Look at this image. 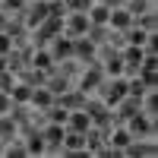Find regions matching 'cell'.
<instances>
[{"mask_svg": "<svg viewBox=\"0 0 158 158\" xmlns=\"http://www.w3.org/2000/svg\"><path fill=\"white\" fill-rule=\"evenodd\" d=\"M29 67L44 70V73H54V70H57V63H54V57H51V51H48V48H38V44H35V51H32V63H29Z\"/></svg>", "mask_w": 158, "mask_h": 158, "instance_id": "d6986e66", "label": "cell"}, {"mask_svg": "<svg viewBox=\"0 0 158 158\" xmlns=\"http://www.w3.org/2000/svg\"><path fill=\"white\" fill-rule=\"evenodd\" d=\"M6 22H10V16H6V13H3V10H0V32H3V29H6Z\"/></svg>", "mask_w": 158, "mask_h": 158, "instance_id": "d590c367", "label": "cell"}, {"mask_svg": "<svg viewBox=\"0 0 158 158\" xmlns=\"http://www.w3.org/2000/svg\"><path fill=\"white\" fill-rule=\"evenodd\" d=\"M57 35H63V16H48L38 29L32 32V44H38V48H48L51 41H54Z\"/></svg>", "mask_w": 158, "mask_h": 158, "instance_id": "3957f363", "label": "cell"}, {"mask_svg": "<svg viewBox=\"0 0 158 158\" xmlns=\"http://www.w3.org/2000/svg\"><path fill=\"white\" fill-rule=\"evenodd\" d=\"M158 155V139H133L123 149V158H155Z\"/></svg>", "mask_w": 158, "mask_h": 158, "instance_id": "9c48e42d", "label": "cell"}, {"mask_svg": "<svg viewBox=\"0 0 158 158\" xmlns=\"http://www.w3.org/2000/svg\"><path fill=\"white\" fill-rule=\"evenodd\" d=\"M127 29H133V16L127 13V6H114L111 19H108V32L111 35H123Z\"/></svg>", "mask_w": 158, "mask_h": 158, "instance_id": "8fae6325", "label": "cell"}, {"mask_svg": "<svg viewBox=\"0 0 158 158\" xmlns=\"http://www.w3.org/2000/svg\"><path fill=\"white\" fill-rule=\"evenodd\" d=\"M3 70H10V57H0V73Z\"/></svg>", "mask_w": 158, "mask_h": 158, "instance_id": "8d00e7d4", "label": "cell"}, {"mask_svg": "<svg viewBox=\"0 0 158 158\" xmlns=\"http://www.w3.org/2000/svg\"><path fill=\"white\" fill-rule=\"evenodd\" d=\"M130 142H133V133H130V130L123 127V123H111L108 127V136H104V146H111L117 155L123 158V149L130 146Z\"/></svg>", "mask_w": 158, "mask_h": 158, "instance_id": "52a82bcc", "label": "cell"}, {"mask_svg": "<svg viewBox=\"0 0 158 158\" xmlns=\"http://www.w3.org/2000/svg\"><path fill=\"white\" fill-rule=\"evenodd\" d=\"M41 136L48 142V158H60V146H63V136H67V127L63 123H41Z\"/></svg>", "mask_w": 158, "mask_h": 158, "instance_id": "277c9868", "label": "cell"}, {"mask_svg": "<svg viewBox=\"0 0 158 158\" xmlns=\"http://www.w3.org/2000/svg\"><path fill=\"white\" fill-rule=\"evenodd\" d=\"M0 155H3V139H0Z\"/></svg>", "mask_w": 158, "mask_h": 158, "instance_id": "74e56055", "label": "cell"}, {"mask_svg": "<svg viewBox=\"0 0 158 158\" xmlns=\"http://www.w3.org/2000/svg\"><path fill=\"white\" fill-rule=\"evenodd\" d=\"M98 63H101V73H104V79H114V76H127V70H123V60H120V51H114V54L101 57Z\"/></svg>", "mask_w": 158, "mask_h": 158, "instance_id": "ac0fdd59", "label": "cell"}, {"mask_svg": "<svg viewBox=\"0 0 158 158\" xmlns=\"http://www.w3.org/2000/svg\"><path fill=\"white\" fill-rule=\"evenodd\" d=\"M19 139L25 142L29 158H48V142H44V136H41V130H35V133H29V136H19Z\"/></svg>", "mask_w": 158, "mask_h": 158, "instance_id": "2e32d148", "label": "cell"}, {"mask_svg": "<svg viewBox=\"0 0 158 158\" xmlns=\"http://www.w3.org/2000/svg\"><path fill=\"white\" fill-rule=\"evenodd\" d=\"M136 29L142 32H158V10H146V13H139V16L133 19Z\"/></svg>", "mask_w": 158, "mask_h": 158, "instance_id": "7402d4cb", "label": "cell"}, {"mask_svg": "<svg viewBox=\"0 0 158 158\" xmlns=\"http://www.w3.org/2000/svg\"><path fill=\"white\" fill-rule=\"evenodd\" d=\"M85 38H89L92 44H98V48H101V44L108 41V38H111V32H108V25H92V29H89V35H85Z\"/></svg>", "mask_w": 158, "mask_h": 158, "instance_id": "f1b7e54d", "label": "cell"}, {"mask_svg": "<svg viewBox=\"0 0 158 158\" xmlns=\"http://www.w3.org/2000/svg\"><path fill=\"white\" fill-rule=\"evenodd\" d=\"M16 79H22V82H29V85L35 89V85H44V82H48V73H44V70H35V67H29V70H22Z\"/></svg>", "mask_w": 158, "mask_h": 158, "instance_id": "4316f807", "label": "cell"}, {"mask_svg": "<svg viewBox=\"0 0 158 158\" xmlns=\"http://www.w3.org/2000/svg\"><path fill=\"white\" fill-rule=\"evenodd\" d=\"M63 3H67V13H89L95 0H63Z\"/></svg>", "mask_w": 158, "mask_h": 158, "instance_id": "4dcf8cb0", "label": "cell"}, {"mask_svg": "<svg viewBox=\"0 0 158 158\" xmlns=\"http://www.w3.org/2000/svg\"><path fill=\"white\" fill-rule=\"evenodd\" d=\"M85 111H89V117H92V127H111V123H114L111 108H108V104H104L101 98H95V95H89Z\"/></svg>", "mask_w": 158, "mask_h": 158, "instance_id": "8992f818", "label": "cell"}, {"mask_svg": "<svg viewBox=\"0 0 158 158\" xmlns=\"http://www.w3.org/2000/svg\"><path fill=\"white\" fill-rule=\"evenodd\" d=\"M13 85H16V73L3 70V73H0V92H10Z\"/></svg>", "mask_w": 158, "mask_h": 158, "instance_id": "d6a6232c", "label": "cell"}, {"mask_svg": "<svg viewBox=\"0 0 158 158\" xmlns=\"http://www.w3.org/2000/svg\"><path fill=\"white\" fill-rule=\"evenodd\" d=\"M130 95H133V98H142V95H146V85H142L136 76H130Z\"/></svg>", "mask_w": 158, "mask_h": 158, "instance_id": "836d02e7", "label": "cell"}, {"mask_svg": "<svg viewBox=\"0 0 158 158\" xmlns=\"http://www.w3.org/2000/svg\"><path fill=\"white\" fill-rule=\"evenodd\" d=\"M48 16H67V3L63 0H48Z\"/></svg>", "mask_w": 158, "mask_h": 158, "instance_id": "1f68e13d", "label": "cell"}, {"mask_svg": "<svg viewBox=\"0 0 158 158\" xmlns=\"http://www.w3.org/2000/svg\"><path fill=\"white\" fill-rule=\"evenodd\" d=\"M19 136V123H16V117L13 114H0V139H16Z\"/></svg>", "mask_w": 158, "mask_h": 158, "instance_id": "603a6c76", "label": "cell"}, {"mask_svg": "<svg viewBox=\"0 0 158 158\" xmlns=\"http://www.w3.org/2000/svg\"><path fill=\"white\" fill-rule=\"evenodd\" d=\"M60 108H67V111H76V108H85V101H89V95L82 89H76V85H70L67 92H60V95L54 98Z\"/></svg>", "mask_w": 158, "mask_h": 158, "instance_id": "30bf717a", "label": "cell"}, {"mask_svg": "<svg viewBox=\"0 0 158 158\" xmlns=\"http://www.w3.org/2000/svg\"><path fill=\"white\" fill-rule=\"evenodd\" d=\"M48 51H51V57H54V63L70 60V57H73V38H67V35H57L54 41L48 44Z\"/></svg>", "mask_w": 158, "mask_h": 158, "instance_id": "5bb4252c", "label": "cell"}, {"mask_svg": "<svg viewBox=\"0 0 158 158\" xmlns=\"http://www.w3.org/2000/svg\"><path fill=\"white\" fill-rule=\"evenodd\" d=\"M123 6L130 16H139V13H146V10H158V0H123Z\"/></svg>", "mask_w": 158, "mask_h": 158, "instance_id": "484cf974", "label": "cell"}, {"mask_svg": "<svg viewBox=\"0 0 158 158\" xmlns=\"http://www.w3.org/2000/svg\"><path fill=\"white\" fill-rule=\"evenodd\" d=\"M63 127H67V130H76V133H89V130H92V117H89L85 108H76V111L67 114V123H63Z\"/></svg>", "mask_w": 158, "mask_h": 158, "instance_id": "e0dca14e", "label": "cell"}, {"mask_svg": "<svg viewBox=\"0 0 158 158\" xmlns=\"http://www.w3.org/2000/svg\"><path fill=\"white\" fill-rule=\"evenodd\" d=\"M13 111V98H10V92H0V114H10Z\"/></svg>", "mask_w": 158, "mask_h": 158, "instance_id": "e575fe53", "label": "cell"}, {"mask_svg": "<svg viewBox=\"0 0 158 158\" xmlns=\"http://www.w3.org/2000/svg\"><path fill=\"white\" fill-rule=\"evenodd\" d=\"M25 6H29V0H0V10H3L6 16H22Z\"/></svg>", "mask_w": 158, "mask_h": 158, "instance_id": "83f0119b", "label": "cell"}, {"mask_svg": "<svg viewBox=\"0 0 158 158\" xmlns=\"http://www.w3.org/2000/svg\"><path fill=\"white\" fill-rule=\"evenodd\" d=\"M51 104H54V92H51L48 85H35V89H32V98H29L32 114H44Z\"/></svg>", "mask_w": 158, "mask_h": 158, "instance_id": "7c38bea8", "label": "cell"}, {"mask_svg": "<svg viewBox=\"0 0 158 158\" xmlns=\"http://www.w3.org/2000/svg\"><path fill=\"white\" fill-rule=\"evenodd\" d=\"M89 29H92V22H89L85 13H67V16H63V35L73 38V41L76 38H85Z\"/></svg>", "mask_w": 158, "mask_h": 158, "instance_id": "5b68a950", "label": "cell"}, {"mask_svg": "<svg viewBox=\"0 0 158 158\" xmlns=\"http://www.w3.org/2000/svg\"><path fill=\"white\" fill-rule=\"evenodd\" d=\"M123 127L133 133V139H158V117H149L142 108L130 117Z\"/></svg>", "mask_w": 158, "mask_h": 158, "instance_id": "6da1fadb", "label": "cell"}, {"mask_svg": "<svg viewBox=\"0 0 158 158\" xmlns=\"http://www.w3.org/2000/svg\"><path fill=\"white\" fill-rule=\"evenodd\" d=\"M0 158H29V152H25V142L16 136V139H6L3 142V155Z\"/></svg>", "mask_w": 158, "mask_h": 158, "instance_id": "cb8c5ba5", "label": "cell"}, {"mask_svg": "<svg viewBox=\"0 0 158 158\" xmlns=\"http://www.w3.org/2000/svg\"><path fill=\"white\" fill-rule=\"evenodd\" d=\"M10 98H13V104H29V98H32V85L22 82V79H16V85L10 89Z\"/></svg>", "mask_w": 158, "mask_h": 158, "instance_id": "d4e9b609", "label": "cell"}, {"mask_svg": "<svg viewBox=\"0 0 158 158\" xmlns=\"http://www.w3.org/2000/svg\"><path fill=\"white\" fill-rule=\"evenodd\" d=\"M44 85L54 92V98H57L60 92H67V89L73 85V79H70V76H63L60 70H54V73H48V82H44Z\"/></svg>", "mask_w": 158, "mask_h": 158, "instance_id": "44dd1931", "label": "cell"}, {"mask_svg": "<svg viewBox=\"0 0 158 158\" xmlns=\"http://www.w3.org/2000/svg\"><path fill=\"white\" fill-rule=\"evenodd\" d=\"M133 76H136L146 89H158V57L146 54V57H142V63L136 67V73H133Z\"/></svg>", "mask_w": 158, "mask_h": 158, "instance_id": "ba28073f", "label": "cell"}, {"mask_svg": "<svg viewBox=\"0 0 158 158\" xmlns=\"http://www.w3.org/2000/svg\"><path fill=\"white\" fill-rule=\"evenodd\" d=\"M85 16H89L92 25H108V19H111V6H108V3H101V0H95V3L89 6Z\"/></svg>", "mask_w": 158, "mask_h": 158, "instance_id": "ffe728a7", "label": "cell"}, {"mask_svg": "<svg viewBox=\"0 0 158 158\" xmlns=\"http://www.w3.org/2000/svg\"><path fill=\"white\" fill-rule=\"evenodd\" d=\"M73 57L82 63V67H85V63H95L98 60V44H92L89 38H76V41H73Z\"/></svg>", "mask_w": 158, "mask_h": 158, "instance_id": "4fadbf2b", "label": "cell"}, {"mask_svg": "<svg viewBox=\"0 0 158 158\" xmlns=\"http://www.w3.org/2000/svg\"><path fill=\"white\" fill-rule=\"evenodd\" d=\"M104 82V73H101V63L95 60V63H85L82 70L76 73V79H73V85L76 89H82L85 95H95V89Z\"/></svg>", "mask_w": 158, "mask_h": 158, "instance_id": "7a4b0ae2", "label": "cell"}, {"mask_svg": "<svg viewBox=\"0 0 158 158\" xmlns=\"http://www.w3.org/2000/svg\"><path fill=\"white\" fill-rule=\"evenodd\" d=\"M142 57H146V51L136 48V44H123V48H120V60H123L127 76H133V73H136V67L142 63Z\"/></svg>", "mask_w": 158, "mask_h": 158, "instance_id": "9a60e30c", "label": "cell"}, {"mask_svg": "<svg viewBox=\"0 0 158 158\" xmlns=\"http://www.w3.org/2000/svg\"><path fill=\"white\" fill-rule=\"evenodd\" d=\"M13 51H16V41H13V35L0 32V57H10Z\"/></svg>", "mask_w": 158, "mask_h": 158, "instance_id": "f546056e", "label": "cell"}]
</instances>
